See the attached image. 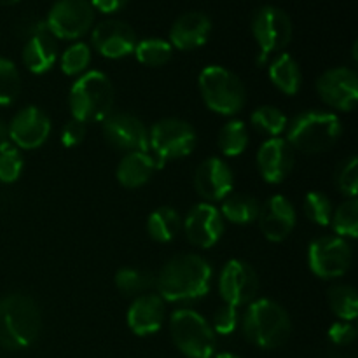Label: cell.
<instances>
[{"mask_svg":"<svg viewBox=\"0 0 358 358\" xmlns=\"http://www.w3.org/2000/svg\"><path fill=\"white\" fill-rule=\"evenodd\" d=\"M210 283L212 268L205 259L194 254L177 255L168 261L156 278L159 297L171 303L201 299L208 294Z\"/></svg>","mask_w":358,"mask_h":358,"instance_id":"cell-1","label":"cell"},{"mask_svg":"<svg viewBox=\"0 0 358 358\" xmlns=\"http://www.w3.org/2000/svg\"><path fill=\"white\" fill-rule=\"evenodd\" d=\"M42 317L37 303L27 294H10L0 301V346L21 350L41 332Z\"/></svg>","mask_w":358,"mask_h":358,"instance_id":"cell-2","label":"cell"},{"mask_svg":"<svg viewBox=\"0 0 358 358\" xmlns=\"http://www.w3.org/2000/svg\"><path fill=\"white\" fill-rule=\"evenodd\" d=\"M241 324L248 341L262 350L280 348L289 339L292 329L289 313L271 299L250 303Z\"/></svg>","mask_w":358,"mask_h":358,"instance_id":"cell-3","label":"cell"},{"mask_svg":"<svg viewBox=\"0 0 358 358\" xmlns=\"http://www.w3.org/2000/svg\"><path fill=\"white\" fill-rule=\"evenodd\" d=\"M343 133L341 121L332 112L308 110L287 124V142L292 149L318 154L331 149Z\"/></svg>","mask_w":358,"mask_h":358,"instance_id":"cell-4","label":"cell"},{"mask_svg":"<svg viewBox=\"0 0 358 358\" xmlns=\"http://www.w3.org/2000/svg\"><path fill=\"white\" fill-rule=\"evenodd\" d=\"M69 100L73 119L84 124L103 121L112 114L114 87L105 73L91 70L73 83Z\"/></svg>","mask_w":358,"mask_h":358,"instance_id":"cell-5","label":"cell"},{"mask_svg":"<svg viewBox=\"0 0 358 358\" xmlns=\"http://www.w3.org/2000/svg\"><path fill=\"white\" fill-rule=\"evenodd\" d=\"M199 91L210 110L234 115L245 107L247 91L240 77L224 66L210 65L199 73Z\"/></svg>","mask_w":358,"mask_h":358,"instance_id":"cell-6","label":"cell"},{"mask_svg":"<svg viewBox=\"0 0 358 358\" xmlns=\"http://www.w3.org/2000/svg\"><path fill=\"white\" fill-rule=\"evenodd\" d=\"M170 332L177 348L189 358L215 355V332L212 325L192 310H178L171 315Z\"/></svg>","mask_w":358,"mask_h":358,"instance_id":"cell-7","label":"cell"},{"mask_svg":"<svg viewBox=\"0 0 358 358\" xmlns=\"http://www.w3.org/2000/svg\"><path fill=\"white\" fill-rule=\"evenodd\" d=\"M252 34L257 41L259 65H264L273 52H278L285 48L292 38V21L289 14L275 6H264L255 10L252 17Z\"/></svg>","mask_w":358,"mask_h":358,"instance_id":"cell-8","label":"cell"},{"mask_svg":"<svg viewBox=\"0 0 358 358\" xmlns=\"http://www.w3.org/2000/svg\"><path fill=\"white\" fill-rule=\"evenodd\" d=\"M149 145L152 147L159 163L180 159L194 150L196 131L182 119H163L150 129Z\"/></svg>","mask_w":358,"mask_h":358,"instance_id":"cell-9","label":"cell"},{"mask_svg":"<svg viewBox=\"0 0 358 358\" xmlns=\"http://www.w3.org/2000/svg\"><path fill=\"white\" fill-rule=\"evenodd\" d=\"M94 9L87 0H58L51 7L45 20V27L56 38L83 37L93 24Z\"/></svg>","mask_w":358,"mask_h":358,"instance_id":"cell-10","label":"cell"},{"mask_svg":"<svg viewBox=\"0 0 358 358\" xmlns=\"http://www.w3.org/2000/svg\"><path fill=\"white\" fill-rule=\"evenodd\" d=\"M308 261L320 278H338L352 266V247L341 236H322L310 245Z\"/></svg>","mask_w":358,"mask_h":358,"instance_id":"cell-11","label":"cell"},{"mask_svg":"<svg viewBox=\"0 0 358 358\" xmlns=\"http://www.w3.org/2000/svg\"><path fill=\"white\" fill-rule=\"evenodd\" d=\"M219 290L224 303L231 306L238 308L252 303L259 290L257 273L245 261L233 259L220 271Z\"/></svg>","mask_w":358,"mask_h":358,"instance_id":"cell-12","label":"cell"},{"mask_svg":"<svg viewBox=\"0 0 358 358\" xmlns=\"http://www.w3.org/2000/svg\"><path fill=\"white\" fill-rule=\"evenodd\" d=\"M103 135L110 145L128 152L147 150L149 147V133L145 124L128 112H112L107 115L103 119Z\"/></svg>","mask_w":358,"mask_h":358,"instance_id":"cell-13","label":"cell"},{"mask_svg":"<svg viewBox=\"0 0 358 358\" xmlns=\"http://www.w3.org/2000/svg\"><path fill=\"white\" fill-rule=\"evenodd\" d=\"M317 91L327 105L350 112L358 101V77L353 70L345 66L327 70L318 79Z\"/></svg>","mask_w":358,"mask_h":358,"instance_id":"cell-14","label":"cell"},{"mask_svg":"<svg viewBox=\"0 0 358 358\" xmlns=\"http://www.w3.org/2000/svg\"><path fill=\"white\" fill-rule=\"evenodd\" d=\"M187 240L199 248H210L220 240L224 233V217L210 203H199L184 220Z\"/></svg>","mask_w":358,"mask_h":358,"instance_id":"cell-15","label":"cell"},{"mask_svg":"<svg viewBox=\"0 0 358 358\" xmlns=\"http://www.w3.org/2000/svg\"><path fill=\"white\" fill-rule=\"evenodd\" d=\"M94 49L101 56L110 59L124 58L135 51L136 34L128 23L119 20L101 21L91 35Z\"/></svg>","mask_w":358,"mask_h":358,"instance_id":"cell-16","label":"cell"},{"mask_svg":"<svg viewBox=\"0 0 358 358\" xmlns=\"http://www.w3.org/2000/svg\"><path fill=\"white\" fill-rule=\"evenodd\" d=\"M51 133V119L37 107L17 112L9 124V138L20 149H37Z\"/></svg>","mask_w":358,"mask_h":358,"instance_id":"cell-17","label":"cell"},{"mask_svg":"<svg viewBox=\"0 0 358 358\" xmlns=\"http://www.w3.org/2000/svg\"><path fill=\"white\" fill-rule=\"evenodd\" d=\"M296 156L289 142L283 138H269L261 145L257 152V166L262 178L269 184H280L292 171Z\"/></svg>","mask_w":358,"mask_h":358,"instance_id":"cell-18","label":"cell"},{"mask_svg":"<svg viewBox=\"0 0 358 358\" xmlns=\"http://www.w3.org/2000/svg\"><path fill=\"white\" fill-rule=\"evenodd\" d=\"M234 177L231 168L219 157H208L198 166L194 175L196 191L208 201H220L233 191Z\"/></svg>","mask_w":358,"mask_h":358,"instance_id":"cell-19","label":"cell"},{"mask_svg":"<svg viewBox=\"0 0 358 358\" xmlns=\"http://www.w3.org/2000/svg\"><path fill=\"white\" fill-rule=\"evenodd\" d=\"M259 227L266 240L283 241L296 226V210L283 196H273L259 210Z\"/></svg>","mask_w":358,"mask_h":358,"instance_id":"cell-20","label":"cell"},{"mask_svg":"<svg viewBox=\"0 0 358 358\" xmlns=\"http://www.w3.org/2000/svg\"><path fill=\"white\" fill-rule=\"evenodd\" d=\"M210 31H212V21L206 14L198 13V10L185 13L171 27L170 44L171 48H177L180 51H192L206 44Z\"/></svg>","mask_w":358,"mask_h":358,"instance_id":"cell-21","label":"cell"},{"mask_svg":"<svg viewBox=\"0 0 358 358\" xmlns=\"http://www.w3.org/2000/svg\"><path fill=\"white\" fill-rule=\"evenodd\" d=\"M164 303L156 294H142L128 310V327L136 336H152L163 327Z\"/></svg>","mask_w":358,"mask_h":358,"instance_id":"cell-22","label":"cell"},{"mask_svg":"<svg viewBox=\"0 0 358 358\" xmlns=\"http://www.w3.org/2000/svg\"><path fill=\"white\" fill-rule=\"evenodd\" d=\"M56 58H58V44L48 27L31 35L23 48V63L31 73H45L51 70Z\"/></svg>","mask_w":358,"mask_h":358,"instance_id":"cell-23","label":"cell"},{"mask_svg":"<svg viewBox=\"0 0 358 358\" xmlns=\"http://www.w3.org/2000/svg\"><path fill=\"white\" fill-rule=\"evenodd\" d=\"M159 161L147 154V150L128 152L117 166L119 184L128 189L142 187L150 180Z\"/></svg>","mask_w":358,"mask_h":358,"instance_id":"cell-24","label":"cell"},{"mask_svg":"<svg viewBox=\"0 0 358 358\" xmlns=\"http://www.w3.org/2000/svg\"><path fill=\"white\" fill-rule=\"evenodd\" d=\"M269 77L273 84L285 94H296L301 90L303 76L296 59L287 52L276 56L269 63Z\"/></svg>","mask_w":358,"mask_h":358,"instance_id":"cell-25","label":"cell"},{"mask_svg":"<svg viewBox=\"0 0 358 358\" xmlns=\"http://www.w3.org/2000/svg\"><path fill=\"white\" fill-rule=\"evenodd\" d=\"M182 227L180 215L175 212L170 206H161V208L154 210L150 213L149 220H147V229L152 240L159 241V243H168L173 240L178 234Z\"/></svg>","mask_w":358,"mask_h":358,"instance_id":"cell-26","label":"cell"},{"mask_svg":"<svg viewBox=\"0 0 358 358\" xmlns=\"http://www.w3.org/2000/svg\"><path fill=\"white\" fill-rule=\"evenodd\" d=\"M259 206L257 199L252 198L248 194H231L224 199L222 205V217H226L229 222L234 224H250L257 220L259 217Z\"/></svg>","mask_w":358,"mask_h":358,"instance_id":"cell-27","label":"cell"},{"mask_svg":"<svg viewBox=\"0 0 358 358\" xmlns=\"http://www.w3.org/2000/svg\"><path fill=\"white\" fill-rule=\"evenodd\" d=\"M135 56L140 63L147 66H163L166 65L173 55V48L168 41L163 38H143L136 42Z\"/></svg>","mask_w":358,"mask_h":358,"instance_id":"cell-28","label":"cell"},{"mask_svg":"<svg viewBox=\"0 0 358 358\" xmlns=\"http://www.w3.org/2000/svg\"><path fill=\"white\" fill-rule=\"evenodd\" d=\"M219 149L222 150V154L229 157H236L247 149L248 145V131L247 126L241 121H229L222 126V129L219 131Z\"/></svg>","mask_w":358,"mask_h":358,"instance_id":"cell-29","label":"cell"},{"mask_svg":"<svg viewBox=\"0 0 358 358\" xmlns=\"http://www.w3.org/2000/svg\"><path fill=\"white\" fill-rule=\"evenodd\" d=\"M329 304L331 310L343 322L355 320L358 315V296L355 289L350 285H336L329 290Z\"/></svg>","mask_w":358,"mask_h":358,"instance_id":"cell-30","label":"cell"},{"mask_svg":"<svg viewBox=\"0 0 358 358\" xmlns=\"http://www.w3.org/2000/svg\"><path fill=\"white\" fill-rule=\"evenodd\" d=\"M154 285H156V278L142 269L122 268L115 275V287L126 296H142V292Z\"/></svg>","mask_w":358,"mask_h":358,"instance_id":"cell-31","label":"cell"},{"mask_svg":"<svg viewBox=\"0 0 358 358\" xmlns=\"http://www.w3.org/2000/svg\"><path fill=\"white\" fill-rule=\"evenodd\" d=\"M252 124L262 131L264 135H269L271 138L282 135L287 129V117L282 110H278L276 107L271 105H264V107H259L257 110H254L252 114Z\"/></svg>","mask_w":358,"mask_h":358,"instance_id":"cell-32","label":"cell"},{"mask_svg":"<svg viewBox=\"0 0 358 358\" xmlns=\"http://www.w3.org/2000/svg\"><path fill=\"white\" fill-rule=\"evenodd\" d=\"M332 226L341 238L358 236V203L357 198H350L343 203L336 213H332Z\"/></svg>","mask_w":358,"mask_h":358,"instance_id":"cell-33","label":"cell"},{"mask_svg":"<svg viewBox=\"0 0 358 358\" xmlns=\"http://www.w3.org/2000/svg\"><path fill=\"white\" fill-rule=\"evenodd\" d=\"M21 93V79L16 65L0 56V105H10Z\"/></svg>","mask_w":358,"mask_h":358,"instance_id":"cell-34","label":"cell"},{"mask_svg":"<svg viewBox=\"0 0 358 358\" xmlns=\"http://www.w3.org/2000/svg\"><path fill=\"white\" fill-rule=\"evenodd\" d=\"M24 161L17 147L10 145L9 142L0 145V182L13 184L23 173Z\"/></svg>","mask_w":358,"mask_h":358,"instance_id":"cell-35","label":"cell"},{"mask_svg":"<svg viewBox=\"0 0 358 358\" xmlns=\"http://www.w3.org/2000/svg\"><path fill=\"white\" fill-rule=\"evenodd\" d=\"M304 213L311 222L318 226H329L332 220V201L324 192H308L304 198Z\"/></svg>","mask_w":358,"mask_h":358,"instance_id":"cell-36","label":"cell"},{"mask_svg":"<svg viewBox=\"0 0 358 358\" xmlns=\"http://www.w3.org/2000/svg\"><path fill=\"white\" fill-rule=\"evenodd\" d=\"M91 49L84 42L70 45L62 55V70L65 76H79L90 66Z\"/></svg>","mask_w":358,"mask_h":358,"instance_id":"cell-37","label":"cell"},{"mask_svg":"<svg viewBox=\"0 0 358 358\" xmlns=\"http://www.w3.org/2000/svg\"><path fill=\"white\" fill-rule=\"evenodd\" d=\"M336 185L348 198H357L358 192V161L355 156L346 159L336 175Z\"/></svg>","mask_w":358,"mask_h":358,"instance_id":"cell-38","label":"cell"},{"mask_svg":"<svg viewBox=\"0 0 358 358\" xmlns=\"http://www.w3.org/2000/svg\"><path fill=\"white\" fill-rule=\"evenodd\" d=\"M238 308L224 303L213 315V332L220 336H229L236 331L238 327Z\"/></svg>","mask_w":358,"mask_h":358,"instance_id":"cell-39","label":"cell"},{"mask_svg":"<svg viewBox=\"0 0 358 358\" xmlns=\"http://www.w3.org/2000/svg\"><path fill=\"white\" fill-rule=\"evenodd\" d=\"M86 136V124L77 119H72V121L66 122L63 126V131H62V143L65 147H76L79 145L80 142L84 140Z\"/></svg>","mask_w":358,"mask_h":358,"instance_id":"cell-40","label":"cell"},{"mask_svg":"<svg viewBox=\"0 0 358 358\" xmlns=\"http://www.w3.org/2000/svg\"><path fill=\"white\" fill-rule=\"evenodd\" d=\"M355 336V329H353V325L348 324V322H336V324H332V327L329 329V338H331V341L338 346L352 345Z\"/></svg>","mask_w":358,"mask_h":358,"instance_id":"cell-41","label":"cell"},{"mask_svg":"<svg viewBox=\"0 0 358 358\" xmlns=\"http://www.w3.org/2000/svg\"><path fill=\"white\" fill-rule=\"evenodd\" d=\"M128 2L129 0H91V6H93V9L100 10V13L112 14L121 10Z\"/></svg>","mask_w":358,"mask_h":358,"instance_id":"cell-42","label":"cell"},{"mask_svg":"<svg viewBox=\"0 0 358 358\" xmlns=\"http://www.w3.org/2000/svg\"><path fill=\"white\" fill-rule=\"evenodd\" d=\"M7 140H9V126L0 119V145L7 143Z\"/></svg>","mask_w":358,"mask_h":358,"instance_id":"cell-43","label":"cell"},{"mask_svg":"<svg viewBox=\"0 0 358 358\" xmlns=\"http://www.w3.org/2000/svg\"><path fill=\"white\" fill-rule=\"evenodd\" d=\"M215 358H241V357L233 355V353H219V355H215Z\"/></svg>","mask_w":358,"mask_h":358,"instance_id":"cell-44","label":"cell"},{"mask_svg":"<svg viewBox=\"0 0 358 358\" xmlns=\"http://www.w3.org/2000/svg\"><path fill=\"white\" fill-rule=\"evenodd\" d=\"M16 2H20V0H0V3H2V6H13V3H16Z\"/></svg>","mask_w":358,"mask_h":358,"instance_id":"cell-45","label":"cell"}]
</instances>
